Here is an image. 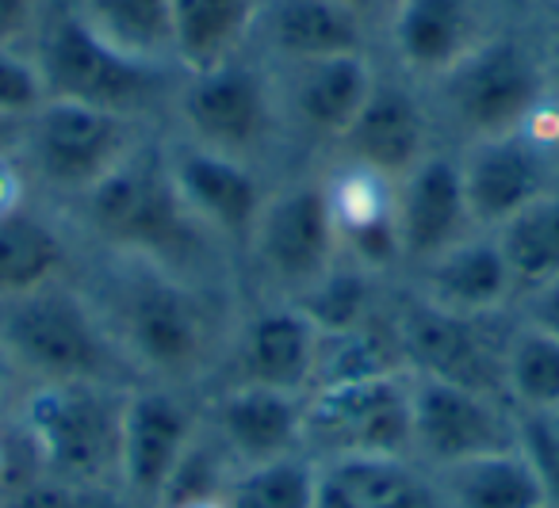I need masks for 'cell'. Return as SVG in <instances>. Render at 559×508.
<instances>
[{
    "mask_svg": "<svg viewBox=\"0 0 559 508\" xmlns=\"http://www.w3.org/2000/svg\"><path fill=\"white\" fill-rule=\"evenodd\" d=\"M81 489L85 485L62 482V477L27 467L0 489V508H81Z\"/></svg>",
    "mask_w": 559,
    "mask_h": 508,
    "instance_id": "38",
    "label": "cell"
},
{
    "mask_svg": "<svg viewBox=\"0 0 559 508\" xmlns=\"http://www.w3.org/2000/svg\"><path fill=\"white\" fill-rule=\"evenodd\" d=\"M395 279L372 276L357 264L342 261L330 276H322L307 294H299L296 306L319 325V332H345L372 325L383 317L395 299Z\"/></svg>",
    "mask_w": 559,
    "mask_h": 508,
    "instance_id": "30",
    "label": "cell"
},
{
    "mask_svg": "<svg viewBox=\"0 0 559 508\" xmlns=\"http://www.w3.org/2000/svg\"><path fill=\"white\" fill-rule=\"evenodd\" d=\"M62 210L88 253L142 256L226 287L238 271V261L180 203L162 157V131Z\"/></svg>",
    "mask_w": 559,
    "mask_h": 508,
    "instance_id": "2",
    "label": "cell"
},
{
    "mask_svg": "<svg viewBox=\"0 0 559 508\" xmlns=\"http://www.w3.org/2000/svg\"><path fill=\"white\" fill-rule=\"evenodd\" d=\"M47 0H0V47H27L39 35Z\"/></svg>",
    "mask_w": 559,
    "mask_h": 508,
    "instance_id": "40",
    "label": "cell"
},
{
    "mask_svg": "<svg viewBox=\"0 0 559 508\" xmlns=\"http://www.w3.org/2000/svg\"><path fill=\"white\" fill-rule=\"evenodd\" d=\"M518 444V409L498 394L411 375V459L429 474Z\"/></svg>",
    "mask_w": 559,
    "mask_h": 508,
    "instance_id": "15",
    "label": "cell"
},
{
    "mask_svg": "<svg viewBox=\"0 0 559 508\" xmlns=\"http://www.w3.org/2000/svg\"><path fill=\"white\" fill-rule=\"evenodd\" d=\"M314 482L319 470L311 455L234 470L226 485V508H314Z\"/></svg>",
    "mask_w": 559,
    "mask_h": 508,
    "instance_id": "34",
    "label": "cell"
},
{
    "mask_svg": "<svg viewBox=\"0 0 559 508\" xmlns=\"http://www.w3.org/2000/svg\"><path fill=\"white\" fill-rule=\"evenodd\" d=\"M544 16H540V58H544V73H548V88L559 93V0H540Z\"/></svg>",
    "mask_w": 559,
    "mask_h": 508,
    "instance_id": "43",
    "label": "cell"
},
{
    "mask_svg": "<svg viewBox=\"0 0 559 508\" xmlns=\"http://www.w3.org/2000/svg\"><path fill=\"white\" fill-rule=\"evenodd\" d=\"M391 325L411 375L506 398V337H510L513 310L490 317L452 314L433 302H421L399 283L391 302Z\"/></svg>",
    "mask_w": 559,
    "mask_h": 508,
    "instance_id": "10",
    "label": "cell"
},
{
    "mask_svg": "<svg viewBox=\"0 0 559 508\" xmlns=\"http://www.w3.org/2000/svg\"><path fill=\"white\" fill-rule=\"evenodd\" d=\"M399 283L421 302H433L452 314H510L518 302V279L490 230H475L460 245L411 268Z\"/></svg>",
    "mask_w": 559,
    "mask_h": 508,
    "instance_id": "23",
    "label": "cell"
},
{
    "mask_svg": "<svg viewBox=\"0 0 559 508\" xmlns=\"http://www.w3.org/2000/svg\"><path fill=\"white\" fill-rule=\"evenodd\" d=\"M502 245L510 271L518 279V294L528 287H540L559 276V184L536 195L528 207H521L510 222L490 230Z\"/></svg>",
    "mask_w": 559,
    "mask_h": 508,
    "instance_id": "31",
    "label": "cell"
},
{
    "mask_svg": "<svg viewBox=\"0 0 559 508\" xmlns=\"http://www.w3.org/2000/svg\"><path fill=\"white\" fill-rule=\"evenodd\" d=\"M50 100L32 47H0V119L27 123Z\"/></svg>",
    "mask_w": 559,
    "mask_h": 508,
    "instance_id": "36",
    "label": "cell"
},
{
    "mask_svg": "<svg viewBox=\"0 0 559 508\" xmlns=\"http://www.w3.org/2000/svg\"><path fill=\"white\" fill-rule=\"evenodd\" d=\"M32 55L43 70L50 100L85 104L150 126L169 123L180 70L119 55L73 12V4L43 20Z\"/></svg>",
    "mask_w": 559,
    "mask_h": 508,
    "instance_id": "5",
    "label": "cell"
},
{
    "mask_svg": "<svg viewBox=\"0 0 559 508\" xmlns=\"http://www.w3.org/2000/svg\"><path fill=\"white\" fill-rule=\"evenodd\" d=\"M162 157L188 215L234 261H241L249 230H253L257 215H261L264 199H269L272 184H276L269 177V169L241 161V157L218 154V149H207L200 142H188L173 131L162 134Z\"/></svg>",
    "mask_w": 559,
    "mask_h": 508,
    "instance_id": "12",
    "label": "cell"
},
{
    "mask_svg": "<svg viewBox=\"0 0 559 508\" xmlns=\"http://www.w3.org/2000/svg\"><path fill=\"white\" fill-rule=\"evenodd\" d=\"M123 394L104 383H27L9 432L32 470L73 485L116 482Z\"/></svg>",
    "mask_w": 559,
    "mask_h": 508,
    "instance_id": "4",
    "label": "cell"
},
{
    "mask_svg": "<svg viewBox=\"0 0 559 508\" xmlns=\"http://www.w3.org/2000/svg\"><path fill=\"white\" fill-rule=\"evenodd\" d=\"M81 283L93 294L139 383L150 378L207 390L238 317V306L226 299V283L192 279L142 256L88 249Z\"/></svg>",
    "mask_w": 559,
    "mask_h": 508,
    "instance_id": "1",
    "label": "cell"
},
{
    "mask_svg": "<svg viewBox=\"0 0 559 508\" xmlns=\"http://www.w3.org/2000/svg\"><path fill=\"white\" fill-rule=\"evenodd\" d=\"M433 482L449 508H551L518 444L433 470Z\"/></svg>",
    "mask_w": 559,
    "mask_h": 508,
    "instance_id": "28",
    "label": "cell"
},
{
    "mask_svg": "<svg viewBox=\"0 0 559 508\" xmlns=\"http://www.w3.org/2000/svg\"><path fill=\"white\" fill-rule=\"evenodd\" d=\"M24 390H27V375L20 371V363L12 360L9 344L0 340V421H9L12 406H16Z\"/></svg>",
    "mask_w": 559,
    "mask_h": 508,
    "instance_id": "44",
    "label": "cell"
},
{
    "mask_svg": "<svg viewBox=\"0 0 559 508\" xmlns=\"http://www.w3.org/2000/svg\"><path fill=\"white\" fill-rule=\"evenodd\" d=\"M314 470V508H449L411 455H326Z\"/></svg>",
    "mask_w": 559,
    "mask_h": 508,
    "instance_id": "25",
    "label": "cell"
},
{
    "mask_svg": "<svg viewBox=\"0 0 559 508\" xmlns=\"http://www.w3.org/2000/svg\"><path fill=\"white\" fill-rule=\"evenodd\" d=\"M257 35L280 65L368 55V24L357 0H261Z\"/></svg>",
    "mask_w": 559,
    "mask_h": 508,
    "instance_id": "26",
    "label": "cell"
},
{
    "mask_svg": "<svg viewBox=\"0 0 559 508\" xmlns=\"http://www.w3.org/2000/svg\"><path fill=\"white\" fill-rule=\"evenodd\" d=\"M337 264L342 245L330 218L322 169L276 180L238 261V271L257 283V299L296 302Z\"/></svg>",
    "mask_w": 559,
    "mask_h": 508,
    "instance_id": "8",
    "label": "cell"
},
{
    "mask_svg": "<svg viewBox=\"0 0 559 508\" xmlns=\"http://www.w3.org/2000/svg\"><path fill=\"white\" fill-rule=\"evenodd\" d=\"M203 428V394L188 386L142 383L127 386L119 413V459L116 485L142 508H157L165 482L188 444Z\"/></svg>",
    "mask_w": 559,
    "mask_h": 508,
    "instance_id": "11",
    "label": "cell"
},
{
    "mask_svg": "<svg viewBox=\"0 0 559 508\" xmlns=\"http://www.w3.org/2000/svg\"><path fill=\"white\" fill-rule=\"evenodd\" d=\"M73 12L119 55L173 65V0H70Z\"/></svg>",
    "mask_w": 559,
    "mask_h": 508,
    "instance_id": "29",
    "label": "cell"
},
{
    "mask_svg": "<svg viewBox=\"0 0 559 508\" xmlns=\"http://www.w3.org/2000/svg\"><path fill=\"white\" fill-rule=\"evenodd\" d=\"M81 264L85 241L50 199H32L0 218V302L81 276Z\"/></svg>",
    "mask_w": 559,
    "mask_h": 508,
    "instance_id": "24",
    "label": "cell"
},
{
    "mask_svg": "<svg viewBox=\"0 0 559 508\" xmlns=\"http://www.w3.org/2000/svg\"><path fill=\"white\" fill-rule=\"evenodd\" d=\"M284 77H276L280 111L292 142H304L307 149L326 157L337 146L357 111L365 108L372 93L380 65L372 55H334L311 58V62L280 65Z\"/></svg>",
    "mask_w": 559,
    "mask_h": 508,
    "instance_id": "17",
    "label": "cell"
},
{
    "mask_svg": "<svg viewBox=\"0 0 559 508\" xmlns=\"http://www.w3.org/2000/svg\"><path fill=\"white\" fill-rule=\"evenodd\" d=\"M203 424L238 470L307 455V394L269 386H207Z\"/></svg>",
    "mask_w": 559,
    "mask_h": 508,
    "instance_id": "18",
    "label": "cell"
},
{
    "mask_svg": "<svg viewBox=\"0 0 559 508\" xmlns=\"http://www.w3.org/2000/svg\"><path fill=\"white\" fill-rule=\"evenodd\" d=\"M154 134L157 126L139 119L70 100H47L24 123L20 157L32 172L35 192L55 207H70Z\"/></svg>",
    "mask_w": 559,
    "mask_h": 508,
    "instance_id": "9",
    "label": "cell"
},
{
    "mask_svg": "<svg viewBox=\"0 0 559 508\" xmlns=\"http://www.w3.org/2000/svg\"><path fill=\"white\" fill-rule=\"evenodd\" d=\"M506 398L518 413H559V340L518 317L506 337Z\"/></svg>",
    "mask_w": 559,
    "mask_h": 508,
    "instance_id": "33",
    "label": "cell"
},
{
    "mask_svg": "<svg viewBox=\"0 0 559 508\" xmlns=\"http://www.w3.org/2000/svg\"><path fill=\"white\" fill-rule=\"evenodd\" d=\"M169 131L261 169H269L272 154L292 142L280 111L276 77L264 73L249 55L230 58L215 70L180 73Z\"/></svg>",
    "mask_w": 559,
    "mask_h": 508,
    "instance_id": "7",
    "label": "cell"
},
{
    "mask_svg": "<svg viewBox=\"0 0 559 508\" xmlns=\"http://www.w3.org/2000/svg\"><path fill=\"white\" fill-rule=\"evenodd\" d=\"M426 96L437 134L452 149L521 131L548 96L540 43L498 27L444 77L426 85Z\"/></svg>",
    "mask_w": 559,
    "mask_h": 508,
    "instance_id": "6",
    "label": "cell"
},
{
    "mask_svg": "<svg viewBox=\"0 0 559 508\" xmlns=\"http://www.w3.org/2000/svg\"><path fill=\"white\" fill-rule=\"evenodd\" d=\"M307 455H411V371L314 386L307 394Z\"/></svg>",
    "mask_w": 559,
    "mask_h": 508,
    "instance_id": "13",
    "label": "cell"
},
{
    "mask_svg": "<svg viewBox=\"0 0 559 508\" xmlns=\"http://www.w3.org/2000/svg\"><path fill=\"white\" fill-rule=\"evenodd\" d=\"M20 470H27V462H24V455H20L16 439H12L9 421H0V489H4Z\"/></svg>",
    "mask_w": 559,
    "mask_h": 508,
    "instance_id": "46",
    "label": "cell"
},
{
    "mask_svg": "<svg viewBox=\"0 0 559 508\" xmlns=\"http://www.w3.org/2000/svg\"><path fill=\"white\" fill-rule=\"evenodd\" d=\"M319 340V325L296 302H241L211 386H269V390L311 394Z\"/></svg>",
    "mask_w": 559,
    "mask_h": 508,
    "instance_id": "14",
    "label": "cell"
},
{
    "mask_svg": "<svg viewBox=\"0 0 559 508\" xmlns=\"http://www.w3.org/2000/svg\"><path fill=\"white\" fill-rule=\"evenodd\" d=\"M0 340L27 383H139L81 276L0 302Z\"/></svg>",
    "mask_w": 559,
    "mask_h": 508,
    "instance_id": "3",
    "label": "cell"
},
{
    "mask_svg": "<svg viewBox=\"0 0 559 508\" xmlns=\"http://www.w3.org/2000/svg\"><path fill=\"white\" fill-rule=\"evenodd\" d=\"M513 317L533 325V329L548 332L551 340H559V276L540 287L521 291L518 302H513Z\"/></svg>",
    "mask_w": 559,
    "mask_h": 508,
    "instance_id": "39",
    "label": "cell"
},
{
    "mask_svg": "<svg viewBox=\"0 0 559 508\" xmlns=\"http://www.w3.org/2000/svg\"><path fill=\"white\" fill-rule=\"evenodd\" d=\"M521 131H525L528 138H533L536 146L551 157V165L559 169V93H551V88H548V96L536 104V111L525 119V126H521Z\"/></svg>",
    "mask_w": 559,
    "mask_h": 508,
    "instance_id": "42",
    "label": "cell"
},
{
    "mask_svg": "<svg viewBox=\"0 0 559 508\" xmlns=\"http://www.w3.org/2000/svg\"><path fill=\"white\" fill-rule=\"evenodd\" d=\"M81 508H142V505H134L116 482H100L81 489Z\"/></svg>",
    "mask_w": 559,
    "mask_h": 508,
    "instance_id": "45",
    "label": "cell"
},
{
    "mask_svg": "<svg viewBox=\"0 0 559 508\" xmlns=\"http://www.w3.org/2000/svg\"><path fill=\"white\" fill-rule=\"evenodd\" d=\"M460 180L479 230H498L521 207L559 184V169L525 131L456 146Z\"/></svg>",
    "mask_w": 559,
    "mask_h": 508,
    "instance_id": "21",
    "label": "cell"
},
{
    "mask_svg": "<svg viewBox=\"0 0 559 508\" xmlns=\"http://www.w3.org/2000/svg\"><path fill=\"white\" fill-rule=\"evenodd\" d=\"M437 146H444V142L437 134L426 88L414 85L403 73H380L365 108L357 111L349 131L337 138V146L326 157L365 165L388 180H403Z\"/></svg>",
    "mask_w": 559,
    "mask_h": 508,
    "instance_id": "16",
    "label": "cell"
},
{
    "mask_svg": "<svg viewBox=\"0 0 559 508\" xmlns=\"http://www.w3.org/2000/svg\"><path fill=\"white\" fill-rule=\"evenodd\" d=\"M261 0H173V62L180 73L241 58L257 35Z\"/></svg>",
    "mask_w": 559,
    "mask_h": 508,
    "instance_id": "27",
    "label": "cell"
},
{
    "mask_svg": "<svg viewBox=\"0 0 559 508\" xmlns=\"http://www.w3.org/2000/svg\"><path fill=\"white\" fill-rule=\"evenodd\" d=\"M395 207L399 241H403V276L479 230L472 207H467L460 161L452 146H437L426 161L414 165L399 180Z\"/></svg>",
    "mask_w": 559,
    "mask_h": 508,
    "instance_id": "22",
    "label": "cell"
},
{
    "mask_svg": "<svg viewBox=\"0 0 559 508\" xmlns=\"http://www.w3.org/2000/svg\"><path fill=\"white\" fill-rule=\"evenodd\" d=\"M32 199H43V195L35 192V180L20 149H0V218L27 207Z\"/></svg>",
    "mask_w": 559,
    "mask_h": 508,
    "instance_id": "41",
    "label": "cell"
},
{
    "mask_svg": "<svg viewBox=\"0 0 559 508\" xmlns=\"http://www.w3.org/2000/svg\"><path fill=\"white\" fill-rule=\"evenodd\" d=\"M20 138H24V123L0 119V149H20Z\"/></svg>",
    "mask_w": 559,
    "mask_h": 508,
    "instance_id": "47",
    "label": "cell"
},
{
    "mask_svg": "<svg viewBox=\"0 0 559 508\" xmlns=\"http://www.w3.org/2000/svg\"><path fill=\"white\" fill-rule=\"evenodd\" d=\"M490 32L487 0H391L388 43L395 73L414 85H433Z\"/></svg>",
    "mask_w": 559,
    "mask_h": 508,
    "instance_id": "20",
    "label": "cell"
},
{
    "mask_svg": "<svg viewBox=\"0 0 559 508\" xmlns=\"http://www.w3.org/2000/svg\"><path fill=\"white\" fill-rule=\"evenodd\" d=\"M330 218H334L342 261L383 279H403V241H399L395 184L365 165L322 157Z\"/></svg>",
    "mask_w": 559,
    "mask_h": 508,
    "instance_id": "19",
    "label": "cell"
},
{
    "mask_svg": "<svg viewBox=\"0 0 559 508\" xmlns=\"http://www.w3.org/2000/svg\"><path fill=\"white\" fill-rule=\"evenodd\" d=\"M518 451L540 477L548 505L559 508V413H518Z\"/></svg>",
    "mask_w": 559,
    "mask_h": 508,
    "instance_id": "37",
    "label": "cell"
},
{
    "mask_svg": "<svg viewBox=\"0 0 559 508\" xmlns=\"http://www.w3.org/2000/svg\"><path fill=\"white\" fill-rule=\"evenodd\" d=\"M234 470H238L234 459L223 451V444L211 436L207 424H203L200 436L188 444L185 459L177 462L173 477L165 482L157 508H177V505H192V500L226 497V485H230Z\"/></svg>",
    "mask_w": 559,
    "mask_h": 508,
    "instance_id": "35",
    "label": "cell"
},
{
    "mask_svg": "<svg viewBox=\"0 0 559 508\" xmlns=\"http://www.w3.org/2000/svg\"><path fill=\"white\" fill-rule=\"evenodd\" d=\"M395 371H406V363H403V352H399L391 310L383 317H376L372 325H360V329L322 332L319 363H314V386L360 383V378L395 375Z\"/></svg>",
    "mask_w": 559,
    "mask_h": 508,
    "instance_id": "32",
    "label": "cell"
}]
</instances>
